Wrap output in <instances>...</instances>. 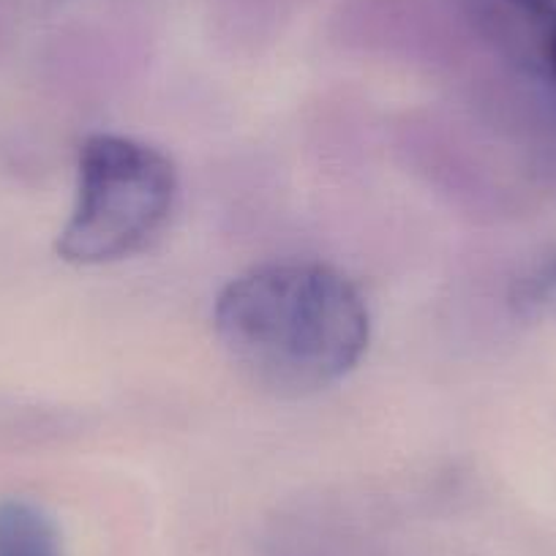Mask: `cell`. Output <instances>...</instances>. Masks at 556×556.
I'll list each match as a JSON object with an SVG mask.
<instances>
[{"mask_svg": "<svg viewBox=\"0 0 556 556\" xmlns=\"http://www.w3.org/2000/svg\"><path fill=\"white\" fill-rule=\"evenodd\" d=\"M213 328L256 388L298 399L355 371L371 341V314L355 281L336 267L267 262L218 292Z\"/></svg>", "mask_w": 556, "mask_h": 556, "instance_id": "obj_1", "label": "cell"}, {"mask_svg": "<svg viewBox=\"0 0 556 556\" xmlns=\"http://www.w3.org/2000/svg\"><path fill=\"white\" fill-rule=\"evenodd\" d=\"M173 159L142 139L93 134L79 148L77 200L58 238L72 265H106L153 243L178 205Z\"/></svg>", "mask_w": 556, "mask_h": 556, "instance_id": "obj_2", "label": "cell"}, {"mask_svg": "<svg viewBox=\"0 0 556 556\" xmlns=\"http://www.w3.org/2000/svg\"><path fill=\"white\" fill-rule=\"evenodd\" d=\"M0 556H63L58 527L30 502H0Z\"/></svg>", "mask_w": 556, "mask_h": 556, "instance_id": "obj_3", "label": "cell"}, {"mask_svg": "<svg viewBox=\"0 0 556 556\" xmlns=\"http://www.w3.org/2000/svg\"><path fill=\"white\" fill-rule=\"evenodd\" d=\"M532 303L545 308H556V265H551L548 270L540 273L532 285Z\"/></svg>", "mask_w": 556, "mask_h": 556, "instance_id": "obj_4", "label": "cell"}, {"mask_svg": "<svg viewBox=\"0 0 556 556\" xmlns=\"http://www.w3.org/2000/svg\"><path fill=\"white\" fill-rule=\"evenodd\" d=\"M516 3L521 12H527L529 17L540 20V23L551 25L556 20V0H510Z\"/></svg>", "mask_w": 556, "mask_h": 556, "instance_id": "obj_5", "label": "cell"}, {"mask_svg": "<svg viewBox=\"0 0 556 556\" xmlns=\"http://www.w3.org/2000/svg\"><path fill=\"white\" fill-rule=\"evenodd\" d=\"M548 63H551V72L556 77V20L548 25Z\"/></svg>", "mask_w": 556, "mask_h": 556, "instance_id": "obj_6", "label": "cell"}]
</instances>
